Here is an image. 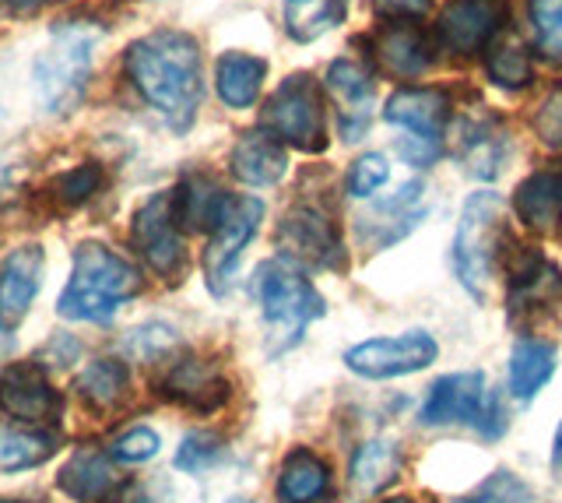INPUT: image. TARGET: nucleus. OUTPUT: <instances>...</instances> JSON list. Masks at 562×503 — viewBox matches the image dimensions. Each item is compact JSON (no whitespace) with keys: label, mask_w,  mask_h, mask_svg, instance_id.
Instances as JSON below:
<instances>
[{"label":"nucleus","mask_w":562,"mask_h":503,"mask_svg":"<svg viewBox=\"0 0 562 503\" xmlns=\"http://www.w3.org/2000/svg\"><path fill=\"white\" fill-rule=\"evenodd\" d=\"M131 85L140 99L162 113L176 131H187L204 99L201 46L190 32L155 29L140 36L123 54Z\"/></svg>","instance_id":"1"},{"label":"nucleus","mask_w":562,"mask_h":503,"mask_svg":"<svg viewBox=\"0 0 562 503\" xmlns=\"http://www.w3.org/2000/svg\"><path fill=\"white\" fill-rule=\"evenodd\" d=\"M140 292V271L102 243H81L75 250L67 289L57 300V314L67 321L110 324L116 310Z\"/></svg>","instance_id":"2"},{"label":"nucleus","mask_w":562,"mask_h":503,"mask_svg":"<svg viewBox=\"0 0 562 503\" xmlns=\"http://www.w3.org/2000/svg\"><path fill=\"white\" fill-rule=\"evenodd\" d=\"M254 297L260 303V314L271 327V353H285L306 335V327L324 314V300L303 271L292 261L278 257V261H263L254 271Z\"/></svg>","instance_id":"3"},{"label":"nucleus","mask_w":562,"mask_h":503,"mask_svg":"<svg viewBox=\"0 0 562 503\" xmlns=\"http://www.w3.org/2000/svg\"><path fill=\"white\" fill-rule=\"evenodd\" d=\"M503 212L506 204L492 190H479L461 208V222H457L453 233V271L474 300H485L492 275H496V261L506 239Z\"/></svg>","instance_id":"4"},{"label":"nucleus","mask_w":562,"mask_h":503,"mask_svg":"<svg viewBox=\"0 0 562 503\" xmlns=\"http://www.w3.org/2000/svg\"><path fill=\"white\" fill-rule=\"evenodd\" d=\"M95 32L88 25H53V43L35 57L32 78L49 113H70L85 99L95 60Z\"/></svg>","instance_id":"5"},{"label":"nucleus","mask_w":562,"mask_h":503,"mask_svg":"<svg viewBox=\"0 0 562 503\" xmlns=\"http://www.w3.org/2000/svg\"><path fill=\"white\" fill-rule=\"evenodd\" d=\"M263 127L278 142H285L299 152H324V99L310 75H292L274 89L263 107Z\"/></svg>","instance_id":"6"},{"label":"nucleus","mask_w":562,"mask_h":503,"mask_svg":"<svg viewBox=\"0 0 562 503\" xmlns=\"http://www.w3.org/2000/svg\"><path fill=\"white\" fill-rule=\"evenodd\" d=\"M131 239H134L137 254L145 257L155 275H162V279H176V275L183 271L187 247H183L180 222H176L172 190L151 194L145 204L137 208L134 225H131Z\"/></svg>","instance_id":"7"},{"label":"nucleus","mask_w":562,"mask_h":503,"mask_svg":"<svg viewBox=\"0 0 562 503\" xmlns=\"http://www.w3.org/2000/svg\"><path fill=\"white\" fill-rule=\"evenodd\" d=\"M260 219H263V204L257 198H233L225 219L211 230L207 250H204V279L215 297H225L228 286H233L239 257L246 250V243L257 236Z\"/></svg>","instance_id":"8"},{"label":"nucleus","mask_w":562,"mask_h":503,"mask_svg":"<svg viewBox=\"0 0 562 503\" xmlns=\"http://www.w3.org/2000/svg\"><path fill=\"white\" fill-rule=\"evenodd\" d=\"M509 22L506 0H447L439 11L436 36L457 57H479Z\"/></svg>","instance_id":"9"},{"label":"nucleus","mask_w":562,"mask_h":503,"mask_svg":"<svg viewBox=\"0 0 562 503\" xmlns=\"http://www.w3.org/2000/svg\"><path fill=\"white\" fill-rule=\"evenodd\" d=\"M436 353H439L436 338L429 332H404V335L373 338V342L356 345V349H348L345 367L369 380H391V377L426 370L436 359Z\"/></svg>","instance_id":"10"},{"label":"nucleus","mask_w":562,"mask_h":503,"mask_svg":"<svg viewBox=\"0 0 562 503\" xmlns=\"http://www.w3.org/2000/svg\"><path fill=\"white\" fill-rule=\"evenodd\" d=\"M60 391L49 384L40 362H11L0 370V412L14 423L43 426L60 415Z\"/></svg>","instance_id":"11"},{"label":"nucleus","mask_w":562,"mask_h":503,"mask_svg":"<svg viewBox=\"0 0 562 503\" xmlns=\"http://www.w3.org/2000/svg\"><path fill=\"white\" fill-rule=\"evenodd\" d=\"M278 247L285 254V261L310 265V268H341L345 250L341 239L334 233V225L313 212V208H295L278 225Z\"/></svg>","instance_id":"12"},{"label":"nucleus","mask_w":562,"mask_h":503,"mask_svg":"<svg viewBox=\"0 0 562 503\" xmlns=\"http://www.w3.org/2000/svg\"><path fill=\"white\" fill-rule=\"evenodd\" d=\"M488 398H492V391L485 388L482 373H474V370L471 373H447L429 388L418 420H422V426H450V423L479 426Z\"/></svg>","instance_id":"13"},{"label":"nucleus","mask_w":562,"mask_h":503,"mask_svg":"<svg viewBox=\"0 0 562 503\" xmlns=\"http://www.w3.org/2000/svg\"><path fill=\"white\" fill-rule=\"evenodd\" d=\"M450 110H453V102L443 89H397L386 99L383 116H386V124L408 131L412 137L439 145L450 124Z\"/></svg>","instance_id":"14"},{"label":"nucleus","mask_w":562,"mask_h":503,"mask_svg":"<svg viewBox=\"0 0 562 503\" xmlns=\"http://www.w3.org/2000/svg\"><path fill=\"white\" fill-rule=\"evenodd\" d=\"M46 257L40 243H25L14 247L4 261H0V321L18 324L35 300V292L43 286Z\"/></svg>","instance_id":"15"},{"label":"nucleus","mask_w":562,"mask_h":503,"mask_svg":"<svg viewBox=\"0 0 562 503\" xmlns=\"http://www.w3.org/2000/svg\"><path fill=\"white\" fill-rule=\"evenodd\" d=\"M57 485L78 503H120L123 496V476L99 450H75L57 472Z\"/></svg>","instance_id":"16"},{"label":"nucleus","mask_w":562,"mask_h":503,"mask_svg":"<svg viewBox=\"0 0 562 503\" xmlns=\"http://www.w3.org/2000/svg\"><path fill=\"white\" fill-rule=\"evenodd\" d=\"M327 89L341 107L345 142H359L362 131L369 127V120H373V102H376L373 78H369V71L356 60H334L327 67Z\"/></svg>","instance_id":"17"},{"label":"nucleus","mask_w":562,"mask_h":503,"mask_svg":"<svg viewBox=\"0 0 562 503\" xmlns=\"http://www.w3.org/2000/svg\"><path fill=\"white\" fill-rule=\"evenodd\" d=\"M373 57L386 75L418 78L432 64V40L412 22H391L373 36Z\"/></svg>","instance_id":"18"},{"label":"nucleus","mask_w":562,"mask_h":503,"mask_svg":"<svg viewBox=\"0 0 562 503\" xmlns=\"http://www.w3.org/2000/svg\"><path fill=\"white\" fill-rule=\"evenodd\" d=\"M228 166H233V177L243 180L246 187H271L285 177L289 152H285V142H278L268 127H257V131H246L233 145Z\"/></svg>","instance_id":"19"},{"label":"nucleus","mask_w":562,"mask_h":503,"mask_svg":"<svg viewBox=\"0 0 562 503\" xmlns=\"http://www.w3.org/2000/svg\"><path fill=\"white\" fill-rule=\"evenodd\" d=\"M514 212L524 225L549 233L562 222V163L535 169L514 194Z\"/></svg>","instance_id":"20"},{"label":"nucleus","mask_w":562,"mask_h":503,"mask_svg":"<svg viewBox=\"0 0 562 503\" xmlns=\"http://www.w3.org/2000/svg\"><path fill=\"white\" fill-rule=\"evenodd\" d=\"M228 204H233V194H225L211 177H187L172 190L176 222H180V230H190V233L215 230L225 219Z\"/></svg>","instance_id":"21"},{"label":"nucleus","mask_w":562,"mask_h":503,"mask_svg":"<svg viewBox=\"0 0 562 503\" xmlns=\"http://www.w3.org/2000/svg\"><path fill=\"white\" fill-rule=\"evenodd\" d=\"M162 394L198 412H211L228 398V388L215 370L204 367V362L187 359V362H176L172 373L162 380Z\"/></svg>","instance_id":"22"},{"label":"nucleus","mask_w":562,"mask_h":503,"mask_svg":"<svg viewBox=\"0 0 562 503\" xmlns=\"http://www.w3.org/2000/svg\"><path fill=\"white\" fill-rule=\"evenodd\" d=\"M263 75H268V60L250 57V54H236L233 49V54H222L215 64V89L225 107L250 110L260 96Z\"/></svg>","instance_id":"23"},{"label":"nucleus","mask_w":562,"mask_h":503,"mask_svg":"<svg viewBox=\"0 0 562 503\" xmlns=\"http://www.w3.org/2000/svg\"><path fill=\"white\" fill-rule=\"evenodd\" d=\"M330 490V468L313 450H292L278 476L281 503H316Z\"/></svg>","instance_id":"24"},{"label":"nucleus","mask_w":562,"mask_h":503,"mask_svg":"<svg viewBox=\"0 0 562 503\" xmlns=\"http://www.w3.org/2000/svg\"><path fill=\"white\" fill-rule=\"evenodd\" d=\"M555 373V349L549 342H535V338H524L514 345L509 353V394L527 402L535 398L544 384L552 380Z\"/></svg>","instance_id":"25"},{"label":"nucleus","mask_w":562,"mask_h":503,"mask_svg":"<svg viewBox=\"0 0 562 503\" xmlns=\"http://www.w3.org/2000/svg\"><path fill=\"white\" fill-rule=\"evenodd\" d=\"M401 468H404V455H401V447L394 440H369L359 447V455L356 461H351V482H356V490L366 493V496H373L380 490H386L397 476H401Z\"/></svg>","instance_id":"26"},{"label":"nucleus","mask_w":562,"mask_h":503,"mask_svg":"<svg viewBox=\"0 0 562 503\" xmlns=\"http://www.w3.org/2000/svg\"><path fill=\"white\" fill-rule=\"evenodd\" d=\"M348 14V0H285V32L295 43H313L338 29Z\"/></svg>","instance_id":"27"},{"label":"nucleus","mask_w":562,"mask_h":503,"mask_svg":"<svg viewBox=\"0 0 562 503\" xmlns=\"http://www.w3.org/2000/svg\"><path fill=\"white\" fill-rule=\"evenodd\" d=\"M127 388H131V373L120 359H95V362H88L85 373L78 377L81 398L102 412L116 409L123 398H127Z\"/></svg>","instance_id":"28"},{"label":"nucleus","mask_w":562,"mask_h":503,"mask_svg":"<svg viewBox=\"0 0 562 503\" xmlns=\"http://www.w3.org/2000/svg\"><path fill=\"white\" fill-rule=\"evenodd\" d=\"M57 447H60L57 433H40V429L8 433V437H0V468H4V472L35 468L57 455Z\"/></svg>","instance_id":"29"},{"label":"nucleus","mask_w":562,"mask_h":503,"mask_svg":"<svg viewBox=\"0 0 562 503\" xmlns=\"http://www.w3.org/2000/svg\"><path fill=\"white\" fill-rule=\"evenodd\" d=\"M485 71H488V81L499 85V89H524V85L535 78L531 57H527V49L520 43H506L492 49Z\"/></svg>","instance_id":"30"},{"label":"nucleus","mask_w":562,"mask_h":503,"mask_svg":"<svg viewBox=\"0 0 562 503\" xmlns=\"http://www.w3.org/2000/svg\"><path fill=\"white\" fill-rule=\"evenodd\" d=\"M461 503H531V485H527L517 472H492L485 482H479Z\"/></svg>","instance_id":"31"},{"label":"nucleus","mask_w":562,"mask_h":503,"mask_svg":"<svg viewBox=\"0 0 562 503\" xmlns=\"http://www.w3.org/2000/svg\"><path fill=\"white\" fill-rule=\"evenodd\" d=\"M531 25L541 54L562 60V0H531Z\"/></svg>","instance_id":"32"},{"label":"nucleus","mask_w":562,"mask_h":503,"mask_svg":"<svg viewBox=\"0 0 562 503\" xmlns=\"http://www.w3.org/2000/svg\"><path fill=\"white\" fill-rule=\"evenodd\" d=\"M222 455H225V447L215 433H190L180 444V450H176V468H180V472H204V468H211Z\"/></svg>","instance_id":"33"},{"label":"nucleus","mask_w":562,"mask_h":503,"mask_svg":"<svg viewBox=\"0 0 562 503\" xmlns=\"http://www.w3.org/2000/svg\"><path fill=\"white\" fill-rule=\"evenodd\" d=\"M99 183H102V169L95 166V163H85V166H75V169H67V172H60L57 177V198L64 201V204H81V201H88L99 190Z\"/></svg>","instance_id":"34"},{"label":"nucleus","mask_w":562,"mask_h":503,"mask_svg":"<svg viewBox=\"0 0 562 503\" xmlns=\"http://www.w3.org/2000/svg\"><path fill=\"white\" fill-rule=\"evenodd\" d=\"M386 177H391V166H386L383 155H376V152L362 155V159H356V166H351V172H348V190H351V198H369V194H376V190L386 183Z\"/></svg>","instance_id":"35"},{"label":"nucleus","mask_w":562,"mask_h":503,"mask_svg":"<svg viewBox=\"0 0 562 503\" xmlns=\"http://www.w3.org/2000/svg\"><path fill=\"white\" fill-rule=\"evenodd\" d=\"M158 447H162V440H158V433L148 429V426H134L127 429L123 437L113 444L110 455L123 465H140V461H151L158 455Z\"/></svg>","instance_id":"36"},{"label":"nucleus","mask_w":562,"mask_h":503,"mask_svg":"<svg viewBox=\"0 0 562 503\" xmlns=\"http://www.w3.org/2000/svg\"><path fill=\"white\" fill-rule=\"evenodd\" d=\"M531 127L538 131V137L544 145L562 148V89H552L544 96V102L535 110Z\"/></svg>","instance_id":"37"},{"label":"nucleus","mask_w":562,"mask_h":503,"mask_svg":"<svg viewBox=\"0 0 562 503\" xmlns=\"http://www.w3.org/2000/svg\"><path fill=\"white\" fill-rule=\"evenodd\" d=\"M172 332L166 324H148V327H137V332L131 335V349L140 356V359H155L162 356L166 349H172Z\"/></svg>","instance_id":"38"},{"label":"nucleus","mask_w":562,"mask_h":503,"mask_svg":"<svg viewBox=\"0 0 562 503\" xmlns=\"http://www.w3.org/2000/svg\"><path fill=\"white\" fill-rule=\"evenodd\" d=\"M373 8H376V14L404 22V19H422V14L432 8V0H373Z\"/></svg>","instance_id":"39"},{"label":"nucleus","mask_w":562,"mask_h":503,"mask_svg":"<svg viewBox=\"0 0 562 503\" xmlns=\"http://www.w3.org/2000/svg\"><path fill=\"white\" fill-rule=\"evenodd\" d=\"M40 0H0V22L8 19H22V14H29Z\"/></svg>","instance_id":"40"},{"label":"nucleus","mask_w":562,"mask_h":503,"mask_svg":"<svg viewBox=\"0 0 562 503\" xmlns=\"http://www.w3.org/2000/svg\"><path fill=\"white\" fill-rule=\"evenodd\" d=\"M172 496H169V485L166 482H155V485H145V490L137 493V500L134 503H169Z\"/></svg>","instance_id":"41"},{"label":"nucleus","mask_w":562,"mask_h":503,"mask_svg":"<svg viewBox=\"0 0 562 503\" xmlns=\"http://www.w3.org/2000/svg\"><path fill=\"white\" fill-rule=\"evenodd\" d=\"M552 461H555V468H562V426H559V433H555V450H552Z\"/></svg>","instance_id":"42"},{"label":"nucleus","mask_w":562,"mask_h":503,"mask_svg":"<svg viewBox=\"0 0 562 503\" xmlns=\"http://www.w3.org/2000/svg\"><path fill=\"white\" fill-rule=\"evenodd\" d=\"M11 349V335H8V327H4V321H0V356H4Z\"/></svg>","instance_id":"43"},{"label":"nucleus","mask_w":562,"mask_h":503,"mask_svg":"<svg viewBox=\"0 0 562 503\" xmlns=\"http://www.w3.org/2000/svg\"><path fill=\"white\" fill-rule=\"evenodd\" d=\"M225 503H254V500H246V496H233V500H225Z\"/></svg>","instance_id":"44"},{"label":"nucleus","mask_w":562,"mask_h":503,"mask_svg":"<svg viewBox=\"0 0 562 503\" xmlns=\"http://www.w3.org/2000/svg\"><path fill=\"white\" fill-rule=\"evenodd\" d=\"M386 503H412L408 496H397V500H386Z\"/></svg>","instance_id":"45"},{"label":"nucleus","mask_w":562,"mask_h":503,"mask_svg":"<svg viewBox=\"0 0 562 503\" xmlns=\"http://www.w3.org/2000/svg\"><path fill=\"white\" fill-rule=\"evenodd\" d=\"M0 503H18V500H0Z\"/></svg>","instance_id":"46"}]
</instances>
